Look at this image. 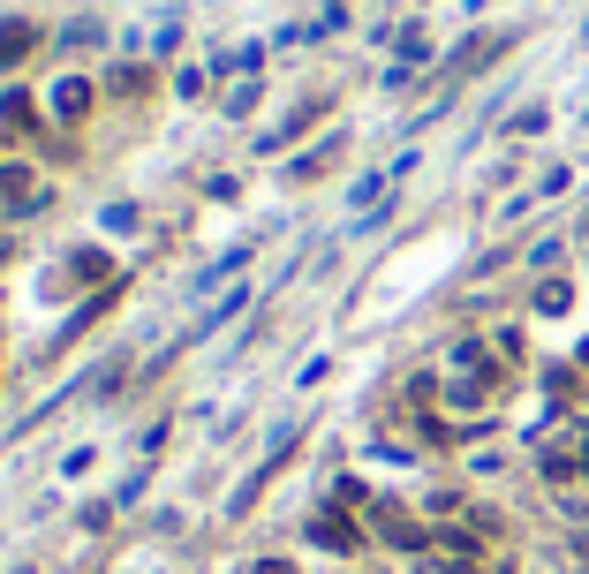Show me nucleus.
<instances>
[{
	"mask_svg": "<svg viewBox=\"0 0 589 574\" xmlns=\"http://www.w3.org/2000/svg\"><path fill=\"white\" fill-rule=\"evenodd\" d=\"M371 529H378L386 545H401V552H424V545H431V537H424V522H416L409 507H393V499H378V507H371Z\"/></svg>",
	"mask_w": 589,
	"mask_h": 574,
	"instance_id": "1",
	"label": "nucleus"
},
{
	"mask_svg": "<svg viewBox=\"0 0 589 574\" xmlns=\"http://www.w3.org/2000/svg\"><path fill=\"white\" fill-rule=\"evenodd\" d=\"M310 537H317L325 552H355V545H363V529H355V522H348L340 507H325V514H310Z\"/></svg>",
	"mask_w": 589,
	"mask_h": 574,
	"instance_id": "2",
	"label": "nucleus"
},
{
	"mask_svg": "<svg viewBox=\"0 0 589 574\" xmlns=\"http://www.w3.org/2000/svg\"><path fill=\"white\" fill-rule=\"evenodd\" d=\"M53 114H61V122H84V114H91V84H84V76H68V84L53 91Z\"/></svg>",
	"mask_w": 589,
	"mask_h": 574,
	"instance_id": "3",
	"label": "nucleus"
},
{
	"mask_svg": "<svg viewBox=\"0 0 589 574\" xmlns=\"http://www.w3.org/2000/svg\"><path fill=\"white\" fill-rule=\"evenodd\" d=\"M30 197H38L30 166H0V212H8V204H30Z\"/></svg>",
	"mask_w": 589,
	"mask_h": 574,
	"instance_id": "4",
	"label": "nucleus"
},
{
	"mask_svg": "<svg viewBox=\"0 0 589 574\" xmlns=\"http://www.w3.org/2000/svg\"><path fill=\"white\" fill-rule=\"evenodd\" d=\"M30 46H38V30H30V23H0V68H15Z\"/></svg>",
	"mask_w": 589,
	"mask_h": 574,
	"instance_id": "5",
	"label": "nucleus"
},
{
	"mask_svg": "<svg viewBox=\"0 0 589 574\" xmlns=\"http://www.w3.org/2000/svg\"><path fill=\"white\" fill-rule=\"evenodd\" d=\"M0 129H15V137H23V129H38V107H30L23 91H8V99H0Z\"/></svg>",
	"mask_w": 589,
	"mask_h": 574,
	"instance_id": "6",
	"label": "nucleus"
},
{
	"mask_svg": "<svg viewBox=\"0 0 589 574\" xmlns=\"http://www.w3.org/2000/svg\"><path fill=\"white\" fill-rule=\"evenodd\" d=\"M537 310H567V280H544V287H537Z\"/></svg>",
	"mask_w": 589,
	"mask_h": 574,
	"instance_id": "7",
	"label": "nucleus"
},
{
	"mask_svg": "<svg viewBox=\"0 0 589 574\" xmlns=\"http://www.w3.org/2000/svg\"><path fill=\"white\" fill-rule=\"evenodd\" d=\"M258 574H294V560H258Z\"/></svg>",
	"mask_w": 589,
	"mask_h": 574,
	"instance_id": "8",
	"label": "nucleus"
},
{
	"mask_svg": "<svg viewBox=\"0 0 589 574\" xmlns=\"http://www.w3.org/2000/svg\"><path fill=\"white\" fill-rule=\"evenodd\" d=\"M431 574H476V567H468V560H446V567H431Z\"/></svg>",
	"mask_w": 589,
	"mask_h": 574,
	"instance_id": "9",
	"label": "nucleus"
},
{
	"mask_svg": "<svg viewBox=\"0 0 589 574\" xmlns=\"http://www.w3.org/2000/svg\"><path fill=\"white\" fill-rule=\"evenodd\" d=\"M582 371H589V340H582Z\"/></svg>",
	"mask_w": 589,
	"mask_h": 574,
	"instance_id": "10",
	"label": "nucleus"
},
{
	"mask_svg": "<svg viewBox=\"0 0 589 574\" xmlns=\"http://www.w3.org/2000/svg\"><path fill=\"white\" fill-rule=\"evenodd\" d=\"M582 469H589V446H582Z\"/></svg>",
	"mask_w": 589,
	"mask_h": 574,
	"instance_id": "11",
	"label": "nucleus"
}]
</instances>
